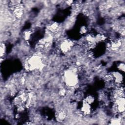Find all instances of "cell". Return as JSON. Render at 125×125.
I'll list each match as a JSON object with an SVG mask.
<instances>
[{
  "label": "cell",
  "mask_w": 125,
  "mask_h": 125,
  "mask_svg": "<svg viewBox=\"0 0 125 125\" xmlns=\"http://www.w3.org/2000/svg\"><path fill=\"white\" fill-rule=\"evenodd\" d=\"M25 67L27 70L30 71L38 70L41 71L43 70L44 64L39 56L34 55L27 60L25 64Z\"/></svg>",
  "instance_id": "1"
},
{
  "label": "cell",
  "mask_w": 125,
  "mask_h": 125,
  "mask_svg": "<svg viewBox=\"0 0 125 125\" xmlns=\"http://www.w3.org/2000/svg\"><path fill=\"white\" fill-rule=\"evenodd\" d=\"M65 81L66 85L70 87H75L78 82L76 69H69L65 72Z\"/></svg>",
  "instance_id": "2"
},
{
  "label": "cell",
  "mask_w": 125,
  "mask_h": 125,
  "mask_svg": "<svg viewBox=\"0 0 125 125\" xmlns=\"http://www.w3.org/2000/svg\"><path fill=\"white\" fill-rule=\"evenodd\" d=\"M73 46V43L71 41L66 40L63 41L60 44V49L63 52H69Z\"/></svg>",
  "instance_id": "3"
},
{
  "label": "cell",
  "mask_w": 125,
  "mask_h": 125,
  "mask_svg": "<svg viewBox=\"0 0 125 125\" xmlns=\"http://www.w3.org/2000/svg\"><path fill=\"white\" fill-rule=\"evenodd\" d=\"M82 112L86 115L89 114L91 111V108L90 104L84 101L83 104V106L82 107Z\"/></svg>",
  "instance_id": "4"
},
{
  "label": "cell",
  "mask_w": 125,
  "mask_h": 125,
  "mask_svg": "<svg viewBox=\"0 0 125 125\" xmlns=\"http://www.w3.org/2000/svg\"><path fill=\"white\" fill-rule=\"evenodd\" d=\"M67 117V113L64 110H60L57 114L56 118L58 121L62 122L64 121Z\"/></svg>",
  "instance_id": "5"
},
{
  "label": "cell",
  "mask_w": 125,
  "mask_h": 125,
  "mask_svg": "<svg viewBox=\"0 0 125 125\" xmlns=\"http://www.w3.org/2000/svg\"><path fill=\"white\" fill-rule=\"evenodd\" d=\"M59 28V25L57 23H53L48 26L49 30L52 32H57Z\"/></svg>",
  "instance_id": "6"
},
{
  "label": "cell",
  "mask_w": 125,
  "mask_h": 125,
  "mask_svg": "<svg viewBox=\"0 0 125 125\" xmlns=\"http://www.w3.org/2000/svg\"><path fill=\"white\" fill-rule=\"evenodd\" d=\"M113 79L114 80L115 82L117 84H120L122 81L123 78L122 75L118 72H114L112 74Z\"/></svg>",
  "instance_id": "7"
},
{
  "label": "cell",
  "mask_w": 125,
  "mask_h": 125,
  "mask_svg": "<svg viewBox=\"0 0 125 125\" xmlns=\"http://www.w3.org/2000/svg\"><path fill=\"white\" fill-rule=\"evenodd\" d=\"M31 35V32L30 31H25L24 32V34H23V37L24 38L25 40H29L30 38Z\"/></svg>",
  "instance_id": "8"
},
{
  "label": "cell",
  "mask_w": 125,
  "mask_h": 125,
  "mask_svg": "<svg viewBox=\"0 0 125 125\" xmlns=\"http://www.w3.org/2000/svg\"><path fill=\"white\" fill-rule=\"evenodd\" d=\"M6 52V46L4 43L1 44V47H0V52H1V56L3 57L4 55Z\"/></svg>",
  "instance_id": "9"
},
{
  "label": "cell",
  "mask_w": 125,
  "mask_h": 125,
  "mask_svg": "<svg viewBox=\"0 0 125 125\" xmlns=\"http://www.w3.org/2000/svg\"><path fill=\"white\" fill-rule=\"evenodd\" d=\"M94 100V98H93L92 96H88V97L85 99V101L86 102H87V103H89V104L91 105V104H92V103H93Z\"/></svg>",
  "instance_id": "10"
},
{
  "label": "cell",
  "mask_w": 125,
  "mask_h": 125,
  "mask_svg": "<svg viewBox=\"0 0 125 125\" xmlns=\"http://www.w3.org/2000/svg\"><path fill=\"white\" fill-rule=\"evenodd\" d=\"M121 120L118 118H114L111 121V124L112 125H119L121 124Z\"/></svg>",
  "instance_id": "11"
},
{
  "label": "cell",
  "mask_w": 125,
  "mask_h": 125,
  "mask_svg": "<svg viewBox=\"0 0 125 125\" xmlns=\"http://www.w3.org/2000/svg\"><path fill=\"white\" fill-rule=\"evenodd\" d=\"M66 94V91L65 89H62L59 92V94L61 96H64Z\"/></svg>",
  "instance_id": "12"
},
{
  "label": "cell",
  "mask_w": 125,
  "mask_h": 125,
  "mask_svg": "<svg viewBox=\"0 0 125 125\" xmlns=\"http://www.w3.org/2000/svg\"><path fill=\"white\" fill-rule=\"evenodd\" d=\"M118 67H119V68L120 70H122L123 71H124V70H125V65H124V64H120V65H119V66Z\"/></svg>",
  "instance_id": "13"
},
{
  "label": "cell",
  "mask_w": 125,
  "mask_h": 125,
  "mask_svg": "<svg viewBox=\"0 0 125 125\" xmlns=\"http://www.w3.org/2000/svg\"><path fill=\"white\" fill-rule=\"evenodd\" d=\"M80 32L82 33H85L86 32H87V29L85 27H82L81 29H80Z\"/></svg>",
  "instance_id": "14"
}]
</instances>
